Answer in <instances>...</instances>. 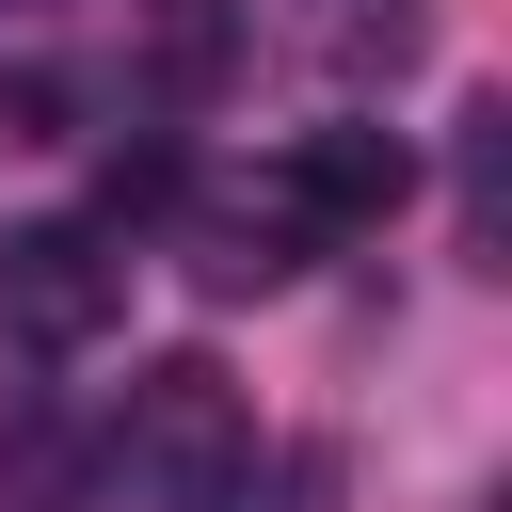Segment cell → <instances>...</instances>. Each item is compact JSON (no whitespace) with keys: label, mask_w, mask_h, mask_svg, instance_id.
I'll list each match as a JSON object with an SVG mask.
<instances>
[{"label":"cell","mask_w":512,"mask_h":512,"mask_svg":"<svg viewBox=\"0 0 512 512\" xmlns=\"http://www.w3.org/2000/svg\"><path fill=\"white\" fill-rule=\"evenodd\" d=\"M128 320V256L96 224H16L0 240V336L16 352H96Z\"/></svg>","instance_id":"3957f363"},{"label":"cell","mask_w":512,"mask_h":512,"mask_svg":"<svg viewBox=\"0 0 512 512\" xmlns=\"http://www.w3.org/2000/svg\"><path fill=\"white\" fill-rule=\"evenodd\" d=\"M256 192H272V224H288V240H368V224H400L416 144H400V128H368V112H336V128H304Z\"/></svg>","instance_id":"7a4b0ae2"},{"label":"cell","mask_w":512,"mask_h":512,"mask_svg":"<svg viewBox=\"0 0 512 512\" xmlns=\"http://www.w3.org/2000/svg\"><path fill=\"white\" fill-rule=\"evenodd\" d=\"M80 480H96V464H80V432H48V416H32L16 448H0V512H64Z\"/></svg>","instance_id":"8992f818"},{"label":"cell","mask_w":512,"mask_h":512,"mask_svg":"<svg viewBox=\"0 0 512 512\" xmlns=\"http://www.w3.org/2000/svg\"><path fill=\"white\" fill-rule=\"evenodd\" d=\"M176 192H192V160H176V144H112V176H96V240H112V224H160Z\"/></svg>","instance_id":"5b68a950"},{"label":"cell","mask_w":512,"mask_h":512,"mask_svg":"<svg viewBox=\"0 0 512 512\" xmlns=\"http://www.w3.org/2000/svg\"><path fill=\"white\" fill-rule=\"evenodd\" d=\"M240 64V16L224 0H128V80L144 96H208Z\"/></svg>","instance_id":"277c9868"},{"label":"cell","mask_w":512,"mask_h":512,"mask_svg":"<svg viewBox=\"0 0 512 512\" xmlns=\"http://www.w3.org/2000/svg\"><path fill=\"white\" fill-rule=\"evenodd\" d=\"M320 496H336V448H256L224 480V512H320Z\"/></svg>","instance_id":"52a82bcc"},{"label":"cell","mask_w":512,"mask_h":512,"mask_svg":"<svg viewBox=\"0 0 512 512\" xmlns=\"http://www.w3.org/2000/svg\"><path fill=\"white\" fill-rule=\"evenodd\" d=\"M240 464H256V400H240L208 352L128 368V400H112V480H128L144 512H224Z\"/></svg>","instance_id":"6da1fadb"}]
</instances>
